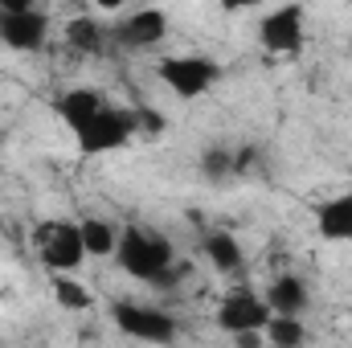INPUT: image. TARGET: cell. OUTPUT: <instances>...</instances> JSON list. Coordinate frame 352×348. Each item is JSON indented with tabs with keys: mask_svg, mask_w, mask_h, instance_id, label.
<instances>
[{
	"mask_svg": "<svg viewBox=\"0 0 352 348\" xmlns=\"http://www.w3.org/2000/svg\"><path fill=\"white\" fill-rule=\"evenodd\" d=\"M115 262H119L123 274H131V279H140V283H148V287H160V291L176 287V283L188 274V266H176L173 246H168L164 238L140 230V226H127V230H123L119 250H115Z\"/></svg>",
	"mask_w": 352,
	"mask_h": 348,
	"instance_id": "6da1fadb",
	"label": "cell"
},
{
	"mask_svg": "<svg viewBox=\"0 0 352 348\" xmlns=\"http://www.w3.org/2000/svg\"><path fill=\"white\" fill-rule=\"evenodd\" d=\"M37 246H41V262L50 270H58V274L78 270L82 259H87L78 221H45V226H37Z\"/></svg>",
	"mask_w": 352,
	"mask_h": 348,
	"instance_id": "7a4b0ae2",
	"label": "cell"
},
{
	"mask_svg": "<svg viewBox=\"0 0 352 348\" xmlns=\"http://www.w3.org/2000/svg\"><path fill=\"white\" fill-rule=\"evenodd\" d=\"M0 41L8 50H41L45 41V12L33 8L29 0H4L0 4Z\"/></svg>",
	"mask_w": 352,
	"mask_h": 348,
	"instance_id": "3957f363",
	"label": "cell"
},
{
	"mask_svg": "<svg viewBox=\"0 0 352 348\" xmlns=\"http://www.w3.org/2000/svg\"><path fill=\"white\" fill-rule=\"evenodd\" d=\"M115 328L144 345H173L176 340L173 316L160 307H144V303H115Z\"/></svg>",
	"mask_w": 352,
	"mask_h": 348,
	"instance_id": "277c9868",
	"label": "cell"
},
{
	"mask_svg": "<svg viewBox=\"0 0 352 348\" xmlns=\"http://www.w3.org/2000/svg\"><path fill=\"white\" fill-rule=\"evenodd\" d=\"M140 131V123H135V111H119V107H107L94 123H90L87 131L78 135V152L82 156H102V152H115V148H123L131 135Z\"/></svg>",
	"mask_w": 352,
	"mask_h": 348,
	"instance_id": "5b68a950",
	"label": "cell"
},
{
	"mask_svg": "<svg viewBox=\"0 0 352 348\" xmlns=\"http://www.w3.org/2000/svg\"><path fill=\"white\" fill-rule=\"evenodd\" d=\"M160 78H164V87H173L180 98H197L201 90H209L217 83V62L197 58V54H188V58H164V62H160Z\"/></svg>",
	"mask_w": 352,
	"mask_h": 348,
	"instance_id": "8992f818",
	"label": "cell"
},
{
	"mask_svg": "<svg viewBox=\"0 0 352 348\" xmlns=\"http://www.w3.org/2000/svg\"><path fill=\"white\" fill-rule=\"evenodd\" d=\"M266 324H270V307H266V299L250 295V291H234L217 307V328L230 332V336H238V332H263Z\"/></svg>",
	"mask_w": 352,
	"mask_h": 348,
	"instance_id": "52a82bcc",
	"label": "cell"
},
{
	"mask_svg": "<svg viewBox=\"0 0 352 348\" xmlns=\"http://www.w3.org/2000/svg\"><path fill=\"white\" fill-rule=\"evenodd\" d=\"M258 37L270 54H299L303 45V8L299 4H283L274 12H266V21L258 25Z\"/></svg>",
	"mask_w": 352,
	"mask_h": 348,
	"instance_id": "ba28073f",
	"label": "cell"
},
{
	"mask_svg": "<svg viewBox=\"0 0 352 348\" xmlns=\"http://www.w3.org/2000/svg\"><path fill=\"white\" fill-rule=\"evenodd\" d=\"M164 33H168V17L160 8H140L115 29V41L127 50H148V45H160Z\"/></svg>",
	"mask_w": 352,
	"mask_h": 348,
	"instance_id": "9c48e42d",
	"label": "cell"
},
{
	"mask_svg": "<svg viewBox=\"0 0 352 348\" xmlns=\"http://www.w3.org/2000/svg\"><path fill=\"white\" fill-rule=\"evenodd\" d=\"M107 111V102H102V94L90 87H78V90H66L62 98H58V115L66 119V127L74 131V135H82L90 123L98 119Z\"/></svg>",
	"mask_w": 352,
	"mask_h": 348,
	"instance_id": "30bf717a",
	"label": "cell"
},
{
	"mask_svg": "<svg viewBox=\"0 0 352 348\" xmlns=\"http://www.w3.org/2000/svg\"><path fill=\"white\" fill-rule=\"evenodd\" d=\"M320 238L328 242H352V197H332L316 209Z\"/></svg>",
	"mask_w": 352,
	"mask_h": 348,
	"instance_id": "8fae6325",
	"label": "cell"
},
{
	"mask_svg": "<svg viewBox=\"0 0 352 348\" xmlns=\"http://www.w3.org/2000/svg\"><path fill=\"white\" fill-rule=\"evenodd\" d=\"M266 307H270V316H295V320H299L303 307H307V287H303L295 274H283V279L270 283Z\"/></svg>",
	"mask_w": 352,
	"mask_h": 348,
	"instance_id": "7c38bea8",
	"label": "cell"
},
{
	"mask_svg": "<svg viewBox=\"0 0 352 348\" xmlns=\"http://www.w3.org/2000/svg\"><path fill=\"white\" fill-rule=\"evenodd\" d=\"M78 234H82L87 254H94V259L115 254V250H119V238H123V230L111 226V221H102V217H82V221H78Z\"/></svg>",
	"mask_w": 352,
	"mask_h": 348,
	"instance_id": "4fadbf2b",
	"label": "cell"
},
{
	"mask_svg": "<svg viewBox=\"0 0 352 348\" xmlns=\"http://www.w3.org/2000/svg\"><path fill=\"white\" fill-rule=\"evenodd\" d=\"M205 254H209V262H213L221 274L242 270V246H238V238H234V234H226V230L205 234Z\"/></svg>",
	"mask_w": 352,
	"mask_h": 348,
	"instance_id": "5bb4252c",
	"label": "cell"
},
{
	"mask_svg": "<svg viewBox=\"0 0 352 348\" xmlns=\"http://www.w3.org/2000/svg\"><path fill=\"white\" fill-rule=\"evenodd\" d=\"M263 332L270 340V348H303V340H307V328L295 316H270V324Z\"/></svg>",
	"mask_w": 352,
	"mask_h": 348,
	"instance_id": "9a60e30c",
	"label": "cell"
},
{
	"mask_svg": "<svg viewBox=\"0 0 352 348\" xmlns=\"http://www.w3.org/2000/svg\"><path fill=\"white\" fill-rule=\"evenodd\" d=\"M66 41H70L74 50L94 54V50H102V25L90 21V17H74V21L66 25Z\"/></svg>",
	"mask_w": 352,
	"mask_h": 348,
	"instance_id": "2e32d148",
	"label": "cell"
},
{
	"mask_svg": "<svg viewBox=\"0 0 352 348\" xmlns=\"http://www.w3.org/2000/svg\"><path fill=\"white\" fill-rule=\"evenodd\" d=\"M54 299L62 307H70V312H87L90 303H94V295H90L78 279H70V274H58L54 279Z\"/></svg>",
	"mask_w": 352,
	"mask_h": 348,
	"instance_id": "e0dca14e",
	"label": "cell"
},
{
	"mask_svg": "<svg viewBox=\"0 0 352 348\" xmlns=\"http://www.w3.org/2000/svg\"><path fill=\"white\" fill-rule=\"evenodd\" d=\"M201 173L209 176L213 184H221V180L234 176V156H230L226 148H209V152L201 156Z\"/></svg>",
	"mask_w": 352,
	"mask_h": 348,
	"instance_id": "ac0fdd59",
	"label": "cell"
},
{
	"mask_svg": "<svg viewBox=\"0 0 352 348\" xmlns=\"http://www.w3.org/2000/svg\"><path fill=\"white\" fill-rule=\"evenodd\" d=\"M135 123H140V131H148V135H160V127H164V119H160L156 111H135Z\"/></svg>",
	"mask_w": 352,
	"mask_h": 348,
	"instance_id": "d6986e66",
	"label": "cell"
},
{
	"mask_svg": "<svg viewBox=\"0 0 352 348\" xmlns=\"http://www.w3.org/2000/svg\"><path fill=\"white\" fill-rule=\"evenodd\" d=\"M234 345H238V348H258V332H238V336H234Z\"/></svg>",
	"mask_w": 352,
	"mask_h": 348,
	"instance_id": "ffe728a7",
	"label": "cell"
},
{
	"mask_svg": "<svg viewBox=\"0 0 352 348\" xmlns=\"http://www.w3.org/2000/svg\"><path fill=\"white\" fill-rule=\"evenodd\" d=\"M349 197H352V193H349Z\"/></svg>",
	"mask_w": 352,
	"mask_h": 348,
	"instance_id": "44dd1931",
	"label": "cell"
}]
</instances>
